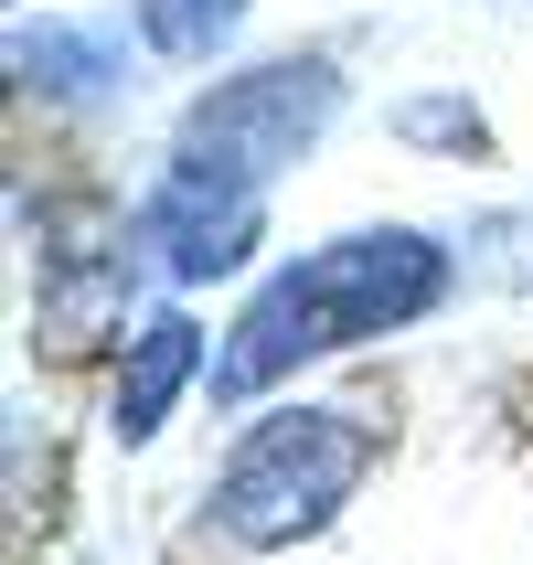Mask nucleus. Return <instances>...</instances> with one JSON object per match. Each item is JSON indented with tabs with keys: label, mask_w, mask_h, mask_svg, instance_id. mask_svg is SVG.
I'll return each mask as SVG.
<instances>
[{
	"label": "nucleus",
	"mask_w": 533,
	"mask_h": 565,
	"mask_svg": "<svg viewBox=\"0 0 533 565\" xmlns=\"http://www.w3.org/2000/svg\"><path fill=\"white\" fill-rule=\"evenodd\" d=\"M533 235V214L523 224H480V246H523ZM480 278H533V256H480Z\"/></svg>",
	"instance_id": "obj_9"
},
{
	"label": "nucleus",
	"mask_w": 533,
	"mask_h": 565,
	"mask_svg": "<svg viewBox=\"0 0 533 565\" xmlns=\"http://www.w3.org/2000/svg\"><path fill=\"white\" fill-rule=\"evenodd\" d=\"M11 64H22L32 96H75V107L139 86V75H128V43L96 32V22H22V32H11Z\"/></svg>",
	"instance_id": "obj_6"
},
{
	"label": "nucleus",
	"mask_w": 533,
	"mask_h": 565,
	"mask_svg": "<svg viewBox=\"0 0 533 565\" xmlns=\"http://www.w3.org/2000/svg\"><path fill=\"white\" fill-rule=\"evenodd\" d=\"M331 118H342V75H331L320 54H278V64H246V75H224V86L192 96L171 160L267 192L278 171H299V160L331 139Z\"/></svg>",
	"instance_id": "obj_3"
},
{
	"label": "nucleus",
	"mask_w": 533,
	"mask_h": 565,
	"mask_svg": "<svg viewBox=\"0 0 533 565\" xmlns=\"http://www.w3.org/2000/svg\"><path fill=\"white\" fill-rule=\"evenodd\" d=\"M192 374H203V320H192V310L139 320V331H128V352H118V395H107V427H118L128 448H139V438H160V427H171V406L192 395Z\"/></svg>",
	"instance_id": "obj_5"
},
{
	"label": "nucleus",
	"mask_w": 533,
	"mask_h": 565,
	"mask_svg": "<svg viewBox=\"0 0 533 565\" xmlns=\"http://www.w3.org/2000/svg\"><path fill=\"white\" fill-rule=\"evenodd\" d=\"M374 459H384L374 416H352V406H278V416H256L246 438L224 448L214 523L246 544V555H278V544L320 534V523L363 491Z\"/></svg>",
	"instance_id": "obj_2"
},
{
	"label": "nucleus",
	"mask_w": 533,
	"mask_h": 565,
	"mask_svg": "<svg viewBox=\"0 0 533 565\" xmlns=\"http://www.w3.org/2000/svg\"><path fill=\"white\" fill-rule=\"evenodd\" d=\"M438 299H448V246L438 235H416V224L331 235V246L288 256L278 278L246 299V320L224 331L214 406H256L278 374H299L320 352H352V342H374V331H416Z\"/></svg>",
	"instance_id": "obj_1"
},
{
	"label": "nucleus",
	"mask_w": 533,
	"mask_h": 565,
	"mask_svg": "<svg viewBox=\"0 0 533 565\" xmlns=\"http://www.w3.org/2000/svg\"><path fill=\"white\" fill-rule=\"evenodd\" d=\"M128 11H139V43L171 64H214L246 22V0H128Z\"/></svg>",
	"instance_id": "obj_7"
},
{
	"label": "nucleus",
	"mask_w": 533,
	"mask_h": 565,
	"mask_svg": "<svg viewBox=\"0 0 533 565\" xmlns=\"http://www.w3.org/2000/svg\"><path fill=\"white\" fill-rule=\"evenodd\" d=\"M139 256H150L160 278H235L256 246H267V192L246 182H214V171H192V160H160V182L139 192V214H128Z\"/></svg>",
	"instance_id": "obj_4"
},
{
	"label": "nucleus",
	"mask_w": 533,
	"mask_h": 565,
	"mask_svg": "<svg viewBox=\"0 0 533 565\" xmlns=\"http://www.w3.org/2000/svg\"><path fill=\"white\" fill-rule=\"evenodd\" d=\"M395 139H427V150L480 160V150H491V118H480L470 96H406V107H395Z\"/></svg>",
	"instance_id": "obj_8"
}]
</instances>
